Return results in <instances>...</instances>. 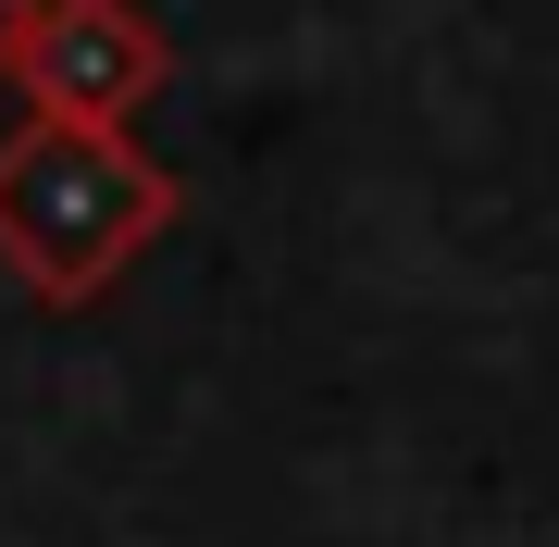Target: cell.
I'll use <instances>...</instances> for the list:
<instances>
[{
    "label": "cell",
    "mask_w": 559,
    "mask_h": 547,
    "mask_svg": "<svg viewBox=\"0 0 559 547\" xmlns=\"http://www.w3.org/2000/svg\"><path fill=\"white\" fill-rule=\"evenodd\" d=\"M13 75H25V100L62 112V124H124L162 87V25L138 0H38Z\"/></svg>",
    "instance_id": "2"
},
{
    "label": "cell",
    "mask_w": 559,
    "mask_h": 547,
    "mask_svg": "<svg viewBox=\"0 0 559 547\" xmlns=\"http://www.w3.org/2000/svg\"><path fill=\"white\" fill-rule=\"evenodd\" d=\"M162 224H175V175L124 124L25 112L0 138V262L38 286V299H100Z\"/></svg>",
    "instance_id": "1"
},
{
    "label": "cell",
    "mask_w": 559,
    "mask_h": 547,
    "mask_svg": "<svg viewBox=\"0 0 559 547\" xmlns=\"http://www.w3.org/2000/svg\"><path fill=\"white\" fill-rule=\"evenodd\" d=\"M25 25H38V0H0V75L25 62Z\"/></svg>",
    "instance_id": "3"
}]
</instances>
